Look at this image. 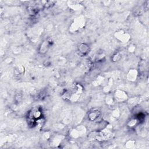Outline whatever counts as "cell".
Wrapping results in <instances>:
<instances>
[{
    "instance_id": "obj_14",
    "label": "cell",
    "mask_w": 149,
    "mask_h": 149,
    "mask_svg": "<svg viewBox=\"0 0 149 149\" xmlns=\"http://www.w3.org/2000/svg\"><path fill=\"white\" fill-rule=\"evenodd\" d=\"M102 80H103V78L101 77V76H99V77H98L95 80V81H94V83L95 84V85H99V84H100L101 83V82L102 81Z\"/></svg>"
},
{
    "instance_id": "obj_1",
    "label": "cell",
    "mask_w": 149,
    "mask_h": 149,
    "mask_svg": "<svg viewBox=\"0 0 149 149\" xmlns=\"http://www.w3.org/2000/svg\"><path fill=\"white\" fill-rule=\"evenodd\" d=\"M113 136V133L109 129L105 128L101 131L92 132L89 135L91 140H97L99 141H104L111 140Z\"/></svg>"
},
{
    "instance_id": "obj_16",
    "label": "cell",
    "mask_w": 149,
    "mask_h": 149,
    "mask_svg": "<svg viewBox=\"0 0 149 149\" xmlns=\"http://www.w3.org/2000/svg\"><path fill=\"white\" fill-rule=\"evenodd\" d=\"M126 146L127 147H129V148H132V147H133V146H134V141H132V140H129V141H128L127 143H126Z\"/></svg>"
},
{
    "instance_id": "obj_5",
    "label": "cell",
    "mask_w": 149,
    "mask_h": 149,
    "mask_svg": "<svg viewBox=\"0 0 149 149\" xmlns=\"http://www.w3.org/2000/svg\"><path fill=\"white\" fill-rule=\"evenodd\" d=\"M127 98V96L125 92L122 90H116L115 93L114 99L117 102H122L125 101Z\"/></svg>"
},
{
    "instance_id": "obj_12",
    "label": "cell",
    "mask_w": 149,
    "mask_h": 149,
    "mask_svg": "<svg viewBox=\"0 0 149 149\" xmlns=\"http://www.w3.org/2000/svg\"><path fill=\"white\" fill-rule=\"evenodd\" d=\"M138 121H139V120H138L137 118H133V119H132L129 122V123H128V126H129V127H133V126H134L135 125H137Z\"/></svg>"
},
{
    "instance_id": "obj_4",
    "label": "cell",
    "mask_w": 149,
    "mask_h": 149,
    "mask_svg": "<svg viewBox=\"0 0 149 149\" xmlns=\"http://www.w3.org/2000/svg\"><path fill=\"white\" fill-rule=\"evenodd\" d=\"M86 132V129L84 126H79L71 130L70 132V135L73 138H77L84 134Z\"/></svg>"
},
{
    "instance_id": "obj_13",
    "label": "cell",
    "mask_w": 149,
    "mask_h": 149,
    "mask_svg": "<svg viewBox=\"0 0 149 149\" xmlns=\"http://www.w3.org/2000/svg\"><path fill=\"white\" fill-rule=\"evenodd\" d=\"M55 2V1H45L44 2L45 3L44 4V6L45 8H49V7L51 6L52 5H53Z\"/></svg>"
},
{
    "instance_id": "obj_3",
    "label": "cell",
    "mask_w": 149,
    "mask_h": 149,
    "mask_svg": "<svg viewBox=\"0 0 149 149\" xmlns=\"http://www.w3.org/2000/svg\"><path fill=\"white\" fill-rule=\"evenodd\" d=\"M85 24V22L83 18L78 17L76 18L70 26V30L72 31H76L79 29H82Z\"/></svg>"
},
{
    "instance_id": "obj_15",
    "label": "cell",
    "mask_w": 149,
    "mask_h": 149,
    "mask_svg": "<svg viewBox=\"0 0 149 149\" xmlns=\"http://www.w3.org/2000/svg\"><path fill=\"white\" fill-rule=\"evenodd\" d=\"M120 58H121L120 55L119 53H116V54H115L113 56V57H112V60H113V61L116 62V61H119Z\"/></svg>"
},
{
    "instance_id": "obj_9",
    "label": "cell",
    "mask_w": 149,
    "mask_h": 149,
    "mask_svg": "<svg viewBox=\"0 0 149 149\" xmlns=\"http://www.w3.org/2000/svg\"><path fill=\"white\" fill-rule=\"evenodd\" d=\"M89 51V47L85 43H81L78 47V51L80 55L83 56L86 55Z\"/></svg>"
},
{
    "instance_id": "obj_11",
    "label": "cell",
    "mask_w": 149,
    "mask_h": 149,
    "mask_svg": "<svg viewBox=\"0 0 149 149\" xmlns=\"http://www.w3.org/2000/svg\"><path fill=\"white\" fill-rule=\"evenodd\" d=\"M114 101H115L114 98L111 95H108L106 98V102L109 106L112 105L114 104Z\"/></svg>"
},
{
    "instance_id": "obj_8",
    "label": "cell",
    "mask_w": 149,
    "mask_h": 149,
    "mask_svg": "<svg viewBox=\"0 0 149 149\" xmlns=\"http://www.w3.org/2000/svg\"><path fill=\"white\" fill-rule=\"evenodd\" d=\"M51 44H52L51 41H49V40H46L45 41H44L40 46V52L42 54H44L47 52L49 48L51 45Z\"/></svg>"
},
{
    "instance_id": "obj_2",
    "label": "cell",
    "mask_w": 149,
    "mask_h": 149,
    "mask_svg": "<svg viewBox=\"0 0 149 149\" xmlns=\"http://www.w3.org/2000/svg\"><path fill=\"white\" fill-rule=\"evenodd\" d=\"M42 109L40 107H34L33 108L29 113V123H31L33 125L36 124V122L42 118Z\"/></svg>"
},
{
    "instance_id": "obj_10",
    "label": "cell",
    "mask_w": 149,
    "mask_h": 149,
    "mask_svg": "<svg viewBox=\"0 0 149 149\" xmlns=\"http://www.w3.org/2000/svg\"><path fill=\"white\" fill-rule=\"evenodd\" d=\"M137 76V72L135 69L130 70L127 73V79L130 81H134Z\"/></svg>"
},
{
    "instance_id": "obj_6",
    "label": "cell",
    "mask_w": 149,
    "mask_h": 149,
    "mask_svg": "<svg viewBox=\"0 0 149 149\" xmlns=\"http://www.w3.org/2000/svg\"><path fill=\"white\" fill-rule=\"evenodd\" d=\"M115 37L117 38L119 40L122 41V42H126L129 40L130 36L129 34L123 31H117L115 33Z\"/></svg>"
},
{
    "instance_id": "obj_7",
    "label": "cell",
    "mask_w": 149,
    "mask_h": 149,
    "mask_svg": "<svg viewBox=\"0 0 149 149\" xmlns=\"http://www.w3.org/2000/svg\"><path fill=\"white\" fill-rule=\"evenodd\" d=\"M100 115H101V112L99 110L93 109L90 111V112L88 113V118L90 120L95 121L97 119H98V118L100 116Z\"/></svg>"
}]
</instances>
